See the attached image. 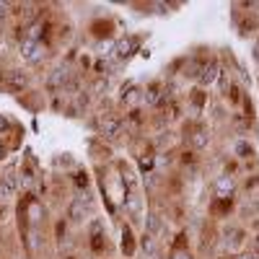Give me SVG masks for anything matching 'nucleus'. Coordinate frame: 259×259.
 <instances>
[{
	"instance_id": "obj_5",
	"label": "nucleus",
	"mask_w": 259,
	"mask_h": 259,
	"mask_svg": "<svg viewBox=\"0 0 259 259\" xmlns=\"http://www.w3.org/2000/svg\"><path fill=\"white\" fill-rule=\"evenodd\" d=\"M218 78H221V65L218 62H207L202 68V73H200V83L202 85H212Z\"/></svg>"
},
{
	"instance_id": "obj_19",
	"label": "nucleus",
	"mask_w": 259,
	"mask_h": 259,
	"mask_svg": "<svg viewBox=\"0 0 259 259\" xmlns=\"http://www.w3.org/2000/svg\"><path fill=\"white\" fill-rule=\"evenodd\" d=\"M174 259H192L189 254H179V256H174Z\"/></svg>"
},
{
	"instance_id": "obj_10",
	"label": "nucleus",
	"mask_w": 259,
	"mask_h": 259,
	"mask_svg": "<svg viewBox=\"0 0 259 259\" xmlns=\"http://www.w3.org/2000/svg\"><path fill=\"white\" fill-rule=\"evenodd\" d=\"M239 244H241V233H239V231H233V233L228 231V233H226V246H228V249H236Z\"/></svg>"
},
{
	"instance_id": "obj_11",
	"label": "nucleus",
	"mask_w": 259,
	"mask_h": 259,
	"mask_svg": "<svg viewBox=\"0 0 259 259\" xmlns=\"http://www.w3.org/2000/svg\"><path fill=\"white\" fill-rule=\"evenodd\" d=\"M62 80H65V70L60 68V70H55V73L50 75V80H47V83H50V85H52V89H55V85H60Z\"/></svg>"
},
{
	"instance_id": "obj_16",
	"label": "nucleus",
	"mask_w": 259,
	"mask_h": 259,
	"mask_svg": "<svg viewBox=\"0 0 259 259\" xmlns=\"http://www.w3.org/2000/svg\"><path fill=\"white\" fill-rule=\"evenodd\" d=\"M8 13H11V6L8 3H0V18H6Z\"/></svg>"
},
{
	"instance_id": "obj_6",
	"label": "nucleus",
	"mask_w": 259,
	"mask_h": 259,
	"mask_svg": "<svg viewBox=\"0 0 259 259\" xmlns=\"http://www.w3.org/2000/svg\"><path fill=\"white\" fill-rule=\"evenodd\" d=\"M99 130H101V135H106V138H114V135H119V119L106 114V117H101Z\"/></svg>"
},
{
	"instance_id": "obj_9",
	"label": "nucleus",
	"mask_w": 259,
	"mask_h": 259,
	"mask_svg": "<svg viewBox=\"0 0 259 259\" xmlns=\"http://www.w3.org/2000/svg\"><path fill=\"white\" fill-rule=\"evenodd\" d=\"M192 145L194 148H207L210 145V130H197V133L192 135Z\"/></svg>"
},
{
	"instance_id": "obj_12",
	"label": "nucleus",
	"mask_w": 259,
	"mask_h": 259,
	"mask_svg": "<svg viewBox=\"0 0 259 259\" xmlns=\"http://www.w3.org/2000/svg\"><path fill=\"white\" fill-rule=\"evenodd\" d=\"M31 182H34V177H31V171L24 166V171H21V179H18V184L21 187H31Z\"/></svg>"
},
{
	"instance_id": "obj_14",
	"label": "nucleus",
	"mask_w": 259,
	"mask_h": 259,
	"mask_svg": "<svg viewBox=\"0 0 259 259\" xmlns=\"http://www.w3.org/2000/svg\"><path fill=\"white\" fill-rule=\"evenodd\" d=\"M145 226H148V231H150V233H156V231H158V218H156V215H150Z\"/></svg>"
},
{
	"instance_id": "obj_13",
	"label": "nucleus",
	"mask_w": 259,
	"mask_h": 259,
	"mask_svg": "<svg viewBox=\"0 0 259 259\" xmlns=\"http://www.w3.org/2000/svg\"><path fill=\"white\" fill-rule=\"evenodd\" d=\"M236 153H241V156H251V148H249L246 143H241V140H239V143H236Z\"/></svg>"
},
{
	"instance_id": "obj_7",
	"label": "nucleus",
	"mask_w": 259,
	"mask_h": 259,
	"mask_svg": "<svg viewBox=\"0 0 259 259\" xmlns=\"http://www.w3.org/2000/svg\"><path fill=\"white\" fill-rule=\"evenodd\" d=\"M135 52V41L130 39V36H124V39H119L117 45H114V57H119V60H124V57H130Z\"/></svg>"
},
{
	"instance_id": "obj_8",
	"label": "nucleus",
	"mask_w": 259,
	"mask_h": 259,
	"mask_svg": "<svg viewBox=\"0 0 259 259\" xmlns=\"http://www.w3.org/2000/svg\"><path fill=\"white\" fill-rule=\"evenodd\" d=\"M85 215H89V207L83 205V200H73L70 202V218L73 221H83Z\"/></svg>"
},
{
	"instance_id": "obj_17",
	"label": "nucleus",
	"mask_w": 259,
	"mask_h": 259,
	"mask_svg": "<svg viewBox=\"0 0 259 259\" xmlns=\"http://www.w3.org/2000/svg\"><path fill=\"white\" fill-rule=\"evenodd\" d=\"M239 259H259V256H256V254H241Z\"/></svg>"
},
{
	"instance_id": "obj_3",
	"label": "nucleus",
	"mask_w": 259,
	"mask_h": 259,
	"mask_svg": "<svg viewBox=\"0 0 259 259\" xmlns=\"http://www.w3.org/2000/svg\"><path fill=\"white\" fill-rule=\"evenodd\" d=\"M212 192H215L218 200H228V197H233V192H236V182L231 177H221L218 182L212 184Z\"/></svg>"
},
{
	"instance_id": "obj_4",
	"label": "nucleus",
	"mask_w": 259,
	"mask_h": 259,
	"mask_svg": "<svg viewBox=\"0 0 259 259\" xmlns=\"http://www.w3.org/2000/svg\"><path fill=\"white\" fill-rule=\"evenodd\" d=\"M16 189H18V177L16 174H6L3 179H0V200L13 197Z\"/></svg>"
},
{
	"instance_id": "obj_20",
	"label": "nucleus",
	"mask_w": 259,
	"mask_h": 259,
	"mask_svg": "<svg viewBox=\"0 0 259 259\" xmlns=\"http://www.w3.org/2000/svg\"><path fill=\"white\" fill-rule=\"evenodd\" d=\"M0 158H3V148H0Z\"/></svg>"
},
{
	"instance_id": "obj_1",
	"label": "nucleus",
	"mask_w": 259,
	"mask_h": 259,
	"mask_svg": "<svg viewBox=\"0 0 259 259\" xmlns=\"http://www.w3.org/2000/svg\"><path fill=\"white\" fill-rule=\"evenodd\" d=\"M21 57L26 62H39L45 57V47L39 45V41H31V39H24L21 41Z\"/></svg>"
},
{
	"instance_id": "obj_15",
	"label": "nucleus",
	"mask_w": 259,
	"mask_h": 259,
	"mask_svg": "<svg viewBox=\"0 0 259 259\" xmlns=\"http://www.w3.org/2000/svg\"><path fill=\"white\" fill-rule=\"evenodd\" d=\"M143 249H145V251H153V249H156L153 236H145V239H143Z\"/></svg>"
},
{
	"instance_id": "obj_2",
	"label": "nucleus",
	"mask_w": 259,
	"mask_h": 259,
	"mask_svg": "<svg viewBox=\"0 0 259 259\" xmlns=\"http://www.w3.org/2000/svg\"><path fill=\"white\" fill-rule=\"evenodd\" d=\"M6 85L11 91H24L26 85H29V73L26 70H8V75H6Z\"/></svg>"
},
{
	"instance_id": "obj_18",
	"label": "nucleus",
	"mask_w": 259,
	"mask_h": 259,
	"mask_svg": "<svg viewBox=\"0 0 259 259\" xmlns=\"http://www.w3.org/2000/svg\"><path fill=\"white\" fill-rule=\"evenodd\" d=\"M6 127H8V122H6L3 117H0V133H3V130H6Z\"/></svg>"
}]
</instances>
